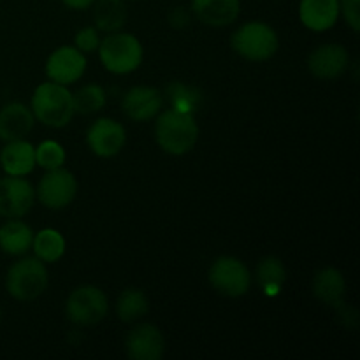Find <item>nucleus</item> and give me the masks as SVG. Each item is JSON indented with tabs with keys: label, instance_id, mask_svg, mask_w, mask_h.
<instances>
[{
	"label": "nucleus",
	"instance_id": "1",
	"mask_svg": "<svg viewBox=\"0 0 360 360\" xmlns=\"http://www.w3.org/2000/svg\"><path fill=\"white\" fill-rule=\"evenodd\" d=\"M155 139L160 150L172 157L190 153L199 139V125L193 118V112L174 108L158 112L155 122Z\"/></svg>",
	"mask_w": 360,
	"mask_h": 360
},
{
	"label": "nucleus",
	"instance_id": "2",
	"mask_svg": "<svg viewBox=\"0 0 360 360\" xmlns=\"http://www.w3.org/2000/svg\"><path fill=\"white\" fill-rule=\"evenodd\" d=\"M30 109L34 112L35 120L42 125L51 127V129H62L72 122L74 104L72 91L63 84L46 81L41 83L34 90L30 101Z\"/></svg>",
	"mask_w": 360,
	"mask_h": 360
},
{
	"label": "nucleus",
	"instance_id": "3",
	"mask_svg": "<svg viewBox=\"0 0 360 360\" xmlns=\"http://www.w3.org/2000/svg\"><path fill=\"white\" fill-rule=\"evenodd\" d=\"M97 51L102 67L108 72L118 74V76L139 69L144 58V49L139 39L122 30L105 34Z\"/></svg>",
	"mask_w": 360,
	"mask_h": 360
},
{
	"label": "nucleus",
	"instance_id": "4",
	"mask_svg": "<svg viewBox=\"0 0 360 360\" xmlns=\"http://www.w3.org/2000/svg\"><path fill=\"white\" fill-rule=\"evenodd\" d=\"M231 46L248 62H266L278 53L280 37L271 25L264 21H248L232 34Z\"/></svg>",
	"mask_w": 360,
	"mask_h": 360
},
{
	"label": "nucleus",
	"instance_id": "5",
	"mask_svg": "<svg viewBox=\"0 0 360 360\" xmlns=\"http://www.w3.org/2000/svg\"><path fill=\"white\" fill-rule=\"evenodd\" d=\"M48 283L49 276L46 264L37 257H25L16 260L6 274V290L16 301H35L44 294Z\"/></svg>",
	"mask_w": 360,
	"mask_h": 360
},
{
	"label": "nucleus",
	"instance_id": "6",
	"mask_svg": "<svg viewBox=\"0 0 360 360\" xmlns=\"http://www.w3.org/2000/svg\"><path fill=\"white\" fill-rule=\"evenodd\" d=\"M108 295L94 285H81L70 292L65 304L67 319L79 327H91L108 316Z\"/></svg>",
	"mask_w": 360,
	"mask_h": 360
},
{
	"label": "nucleus",
	"instance_id": "7",
	"mask_svg": "<svg viewBox=\"0 0 360 360\" xmlns=\"http://www.w3.org/2000/svg\"><path fill=\"white\" fill-rule=\"evenodd\" d=\"M207 280H210L211 287L218 292V294L225 295V297H243L248 294L250 285H252V274H250L248 267L245 262L231 255L218 257L210 267L207 273Z\"/></svg>",
	"mask_w": 360,
	"mask_h": 360
},
{
	"label": "nucleus",
	"instance_id": "8",
	"mask_svg": "<svg viewBox=\"0 0 360 360\" xmlns=\"http://www.w3.org/2000/svg\"><path fill=\"white\" fill-rule=\"evenodd\" d=\"M76 195L77 179L65 167L46 171V174L39 181L37 190H35V197L39 199V202L53 211L70 206Z\"/></svg>",
	"mask_w": 360,
	"mask_h": 360
},
{
	"label": "nucleus",
	"instance_id": "9",
	"mask_svg": "<svg viewBox=\"0 0 360 360\" xmlns=\"http://www.w3.org/2000/svg\"><path fill=\"white\" fill-rule=\"evenodd\" d=\"M86 63V55L76 46H60L48 56L44 70L49 81L69 86L83 77Z\"/></svg>",
	"mask_w": 360,
	"mask_h": 360
},
{
	"label": "nucleus",
	"instance_id": "10",
	"mask_svg": "<svg viewBox=\"0 0 360 360\" xmlns=\"http://www.w3.org/2000/svg\"><path fill=\"white\" fill-rule=\"evenodd\" d=\"M35 202V188L23 176L0 179V217L23 218Z\"/></svg>",
	"mask_w": 360,
	"mask_h": 360
},
{
	"label": "nucleus",
	"instance_id": "11",
	"mask_svg": "<svg viewBox=\"0 0 360 360\" xmlns=\"http://www.w3.org/2000/svg\"><path fill=\"white\" fill-rule=\"evenodd\" d=\"M127 143L125 127L112 118H98L88 127L86 144L101 158L116 157Z\"/></svg>",
	"mask_w": 360,
	"mask_h": 360
},
{
	"label": "nucleus",
	"instance_id": "12",
	"mask_svg": "<svg viewBox=\"0 0 360 360\" xmlns=\"http://www.w3.org/2000/svg\"><path fill=\"white\" fill-rule=\"evenodd\" d=\"M350 65V55L347 48L336 42H327L311 51L308 58V69L316 79L333 81L343 76Z\"/></svg>",
	"mask_w": 360,
	"mask_h": 360
},
{
	"label": "nucleus",
	"instance_id": "13",
	"mask_svg": "<svg viewBox=\"0 0 360 360\" xmlns=\"http://www.w3.org/2000/svg\"><path fill=\"white\" fill-rule=\"evenodd\" d=\"M125 352L132 360H160L165 352V338L153 323H139L125 338Z\"/></svg>",
	"mask_w": 360,
	"mask_h": 360
},
{
	"label": "nucleus",
	"instance_id": "14",
	"mask_svg": "<svg viewBox=\"0 0 360 360\" xmlns=\"http://www.w3.org/2000/svg\"><path fill=\"white\" fill-rule=\"evenodd\" d=\"M164 95L153 86H132L122 98V111L132 122H150L162 111Z\"/></svg>",
	"mask_w": 360,
	"mask_h": 360
},
{
	"label": "nucleus",
	"instance_id": "15",
	"mask_svg": "<svg viewBox=\"0 0 360 360\" xmlns=\"http://www.w3.org/2000/svg\"><path fill=\"white\" fill-rule=\"evenodd\" d=\"M299 20L311 32L330 30L340 20V0H301Z\"/></svg>",
	"mask_w": 360,
	"mask_h": 360
},
{
	"label": "nucleus",
	"instance_id": "16",
	"mask_svg": "<svg viewBox=\"0 0 360 360\" xmlns=\"http://www.w3.org/2000/svg\"><path fill=\"white\" fill-rule=\"evenodd\" d=\"M35 116L23 102H9L0 109V139L16 141L25 139L32 132Z\"/></svg>",
	"mask_w": 360,
	"mask_h": 360
},
{
	"label": "nucleus",
	"instance_id": "17",
	"mask_svg": "<svg viewBox=\"0 0 360 360\" xmlns=\"http://www.w3.org/2000/svg\"><path fill=\"white\" fill-rule=\"evenodd\" d=\"M239 11V0H192L193 16L207 27H229L238 20Z\"/></svg>",
	"mask_w": 360,
	"mask_h": 360
},
{
	"label": "nucleus",
	"instance_id": "18",
	"mask_svg": "<svg viewBox=\"0 0 360 360\" xmlns=\"http://www.w3.org/2000/svg\"><path fill=\"white\" fill-rule=\"evenodd\" d=\"M0 165L7 176H28L35 169V146L27 139L7 141L0 151Z\"/></svg>",
	"mask_w": 360,
	"mask_h": 360
},
{
	"label": "nucleus",
	"instance_id": "19",
	"mask_svg": "<svg viewBox=\"0 0 360 360\" xmlns=\"http://www.w3.org/2000/svg\"><path fill=\"white\" fill-rule=\"evenodd\" d=\"M313 295L330 308H338L345 302L347 295V280L336 267H323L315 274L311 283Z\"/></svg>",
	"mask_w": 360,
	"mask_h": 360
},
{
	"label": "nucleus",
	"instance_id": "20",
	"mask_svg": "<svg viewBox=\"0 0 360 360\" xmlns=\"http://www.w3.org/2000/svg\"><path fill=\"white\" fill-rule=\"evenodd\" d=\"M34 231L25 221L18 218H9L6 224L0 225V250L6 255L21 257L32 250Z\"/></svg>",
	"mask_w": 360,
	"mask_h": 360
},
{
	"label": "nucleus",
	"instance_id": "21",
	"mask_svg": "<svg viewBox=\"0 0 360 360\" xmlns=\"http://www.w3.org/2000/svg\"><path fill=\"white\" fill-rule=\"evenodd\" d=\"M127 21L125 0H95L94 23L98 32L111 34L122 30Z\"/></svg>",
	"mask_w": 360,
	"mask_h": 360
},
{
	"label": "nucleus",
	"instance_id": "22",
	"mask_svg": "<svg viewBox=\"0 0 360 360\" xmlns=\"http://www.w3.org/2000/svg\"><path fill=\"white\" fill-rule=\"evenodd\" d=\"M32 250L44 264H55L65 255V238L56 229H42L34 234Z\"/></svg>",
	"mask_w": 360,
	"mask_h": 360
},
{
	"label": "nucleus",
	"instance_id": "23",
	"mask_svg": "<svg viewBox=\"0 0 360 360\" xmlns=\"http://www.w3.org/2000/svg\"><path fill=\"white\" fill-rule=\"evenodd\" d=\"M150 311V301L139 288H127L116 301V315L123 323H134Z\"/></svg>",
	"mask_w": 360,
	"mask_h": 360
},
{
	"label": "nucleus",
	"instance_id": "24",
	"mask_svg": "<svg viewBox=\"0 0 360 360\" xmlns=\"http://www.w3.org/2000/svg\"><path fill=\"white\" fill-rule=\"evenodd\" d=\"M257 281L267 295H278L287 281V269L278 257H266L257 266Z\"/></svg>",
	"mask_w": 360,
	"mask_h": 360
},
{
	"label": "nucleus",
	"instance_id": "25",
	"mask_svg": "<svg viewBox=\"0 0 360 360\" xmlns=\"http://www.w3.org/2000/svg\"><path fill=\"white\" fill-rule=\"evenodd\" d=\"M105 102H108V95H105L104 88L98 84H84L76 94H72L74 111L83 116L98 112L101 109H104Z\"/></svg>",
	"mask_w": 360,
	"mask_h": 360
},
{
	"label": "nucleus",
	"instance_id": "26",
	"mask_svg": "<svg viewBox=\"0 0 360 360\" xmlns=\"http://www.w3.org/2000/svg\"><path fill=\"white\" fill-rule=\"evenodd\" d=\"M67 153L63 146L56 141H42L37 148H35V164L42 167L44 171H51V169L63 167L65 164Z\"/></svg>",
	"mask_w": 360,
	"mask_h": 360
},
{
	"label": "nucleus",
	"instance_id": "27",
	"mask_svg": "<svg viewBox=\"0 0 360 360\" xmlns=\"http://www.w3.org/2000/svg\"><path fill=\"white\" fill-rule=\"evenodd\" d=\"M167 97L174 109L193 112V109L199 104L200 95L197 91H193L192 88L185 86L183 83H171L167 88Z\"/></svg>",
	"mask_w": 360,
	"mask_h": 360
},
{
	"label": "nucleus",
	"instance_id": "28",
	"mask_svg": "<svg viewBox=\"0 0 360 360\" xmlns=\"http://www.w3.org/2000/svg\"><path fill=\"white\" fill-rule=\"evenodd\" d=\"M101 32H98L97 27H84L74 35V46L81 53H84V55L97 51L98 46H101Z\"/></svg>",
	"mask_w": 360,
	"mask_h": 360
},
{
	"label": "nucleus",
	"instance_id": "29",
	"mask_svg": "<svg viewBox=\"0 0 360 360\" xmlns=\"http://www.w3.org/2000/svg\"><path fill=\"white\" fill-rule=\"evenodd\" d=\"M340 16L345 18L348 27L359 34L360 32V0H340Z\"/></svg>",
	"mask_w": 360,
	"mask_h": 360
},
{
	"label": "nucleus",
	"instance_id": "30",
	"mask_svg": "<svg viewBox=\"0 0 360 360\" xmlns=\"http://www.w3.org/2000/svg\"><path fill=\"white\" fill-rule=\"evenodd\" d=\"M190 21V14L185 7H174L169 13V23L172 28H185Z\"/></svg>",
	"mask_w": 360,
	"mask_h": 360
},
{
	"label": "nucleus",
	"instance_id": "31",
	"mask_svg": "<svg viewBox=\"0 0 360 360\" xmlns=\"http://www.w3.org/2000/svg\"><path fill=\"white\" fill-rule=\"evenodd\" d=\"M69 9L74 11H84V9H90L94 6L95 0H62Z\"/></svg>",
	"mask_w": 360,
	"mask_h": 360
},
{
	"label": "nucleus",
	"instance_id": "32",
	"mask_svg": "<svg viewBox=\"0 0 360 360\" xmlns=\"http://www.w3.org/2000/svg\"><path fill=\"white\" fill-rule=\"evenodd\" d=\"M0 320H2V309H0Z\"/></svg>",
	"mask_w": 360,
	"mask_h": 360
}]
</instances>
